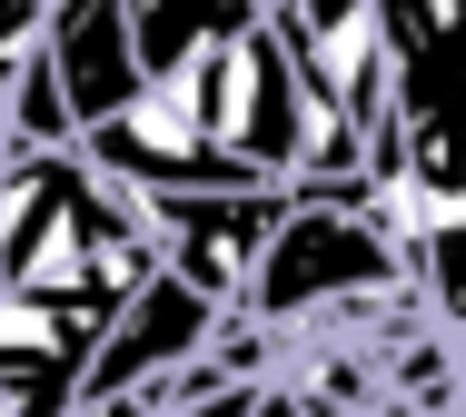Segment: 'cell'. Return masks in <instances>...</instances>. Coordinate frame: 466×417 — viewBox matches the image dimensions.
I'll return each mask as SVG.
<instances>
[{
    "mask_svg": "<svg viewBox=\"0 0 466 417\" xmlns=\"http://www.w3.org/2000/svg\"><path fill=\"white\" fill-rule=\"evenodd\" d=\"M288 199H298V179H258V189H159L149 208V229H159V269H179L198 299H218V309H248V279H258V259H268V239H279Z\"/></svg>",
    "mask_w": 466,
    "mask_h": 417,
    "instance_id": "cell-1",
    "label": "cell"
},
{
    "mask_svg": "<svg viewBox=\"0 0 466 417\" xmlns=\"http://www.w3.org/2000/svg\"><path fill=\"white\" fill-rule=\"evenodd\" d=\"M80 149H90L99 179H119V189H139V199H159V189H258V179L208 139V119H198L169 80H139V100L109 109L99 129H80Z\"/></svg>",
    "mask_w": 466,
    "mask_h": 417,
    "instance_id": "cell-2",
    "label": "cell"
},
{
    "mask_svg": "<svg viewBox=\"0 0 466 417\" xmlns=\"http://www.w3.org/2000/svg\"><path fill=\"white\" fill-rule=\"evenodd\" d=\"M228 318H238V309L198 299L179 269H159L129 309L109 318V338H99V358H90V398H159L188 358H208V348H218V328H228Z\"/></svg>",
    "mask_w": 466,
    "mask_h": 417,
    "instance_id": "cell-3",
    "label": "cell"
},
{
    "mask_svg": "<svg viewBox=\"0 0 466 417\" xmlns=\"http://www.w3.org/2000/svg\"><path fill=\"white\" fill-rule=\"evenodd\" d=\"M99 318L60 309V299H30V289H0V408L10 417H70L90 398V358H99Z\"/></svg>",
    "mask_w": 466,
    "mask_h": 417,
    "instance_id": "cell-4",
    "label": "cell"
},
{
    "mask_svg": "<svg viewBox=\"0 0 466 417\" xmlns=\"http://www.w3.org/2000/svg\"><path fill=\"white\" fill-rule=\"evenodd\" d=\"M318 90L368 129V149L397 139V70H387V30H377V0H279Z\"/></svg>",
    "mask_w": 466,
    "mask_h": 417,
    "instance_id": "cell-5",
    "label": "cell"
},
{
    "mask_svg": "<svg viewBox=\"0 0 466 417\" xmlns=\"http://www.w3.org/2000/svg\"><path fill=\"white\" fill-rule=\"evenodd\" d=\"M377 30L397 70V129H466V0H377Z\"/></svg>",
    "mask_w": 466,
    "mask_h": 417,
    "instance_id": "cell-6",
    "label": "cell"
},
{
    "mask_svg": "<svg viewBox=\"0 0 466 417\" xmlns=\"http://www.w3.org/2000/svg\"><path fill=\"white\" fill-rule=\"evenodd\" d=\"M40 60L60 80V100L80 129H99L109 109L139 100V30H129V0H50V30H40Z\"/></svg>",
    "mask_w": 466,
    "mask_h": 417,
    "instance_id": "cell-7",
    "label": "cell"
},
{
    "mask_svg": "<svg viewBox=\"0 0 466 417\" xmlns=\"http://www.w3.org/2000/svg\"><path fill=\"white\" fill-rule=\"evenodd\" d=\"M40 30H50V0H0V109L20 90V70L40 60Z\"/></svg>",
    "mask_w": 466,
    "mask_h": 417,
    "instance_id": "cell-8",
    "label": "cell"
}]
</instances>
